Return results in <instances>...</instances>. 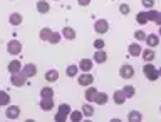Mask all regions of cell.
<instances>
[{
	"mask_svg": "<svg viewBox=\"0 0 161 122\" xmlns=\"http://www.w3.org/2000/svg\"><path fill=\"white\" fill-rule=\"evenodd\" d=\"M141 57H143V60H146V62H153L154 60V50L151 47L144 49L143 52H141Z\"/></svg>",
	"mask_w": 161,
	"mask_h": 122,
	"instance_id": "cell-12",
	"label": "cell"
},
{
	"mask_svg": "<svg viewBox=\"0 0 161 122\" xmlns=\"http://www.w3.org/2000/svg\"><path fill=\"white\" fill-rule=\"evenodd\" d=\"M119 10H121V13L128 15V13H129V5H128V3H123V5L119 7Z\"/></svg>",
	"mask_w": 161,
	"mask_h": 122,
	"instance_id": "cell-39",
	"label": "cell"
},
{
	"mask_svg": "<svg viewBox=\"0 0 161 122\" xmlns=\"http://www.w3.org/2000/svg\"><path fill=\"white\" fill-rule=\"evenodd\" d=\"M146 44H148V47H156V45L159 44V35L158 34H148L146 35Z\"/></svg>",
	"mask_w": 161,
	"mask_h": 122,
	"instance_id": "cell-9",
	"label": "cell"
},
{
	"mask_svg": "<svg viewBox=\"0 0 161 122\" xmlns=\"http://www.w3.org/2000/svg\"><path fill=\"white\" fill-rule=\"evenodd\" d=\"M119 75L123 79H133L134 77V67L133 65H129V64H124V65H121V69H119Z\"/></svg>",
	"mask_w": 161,
	"mask_h": 122,
	"instance_id": "cell-5",
	"label": "cell"
},
{
	"mask_svg": "<svg viewBox=\"0 0 161 122\" xmlns=\"http://www.w3.org/2000/svg\"><path fill=\"white\" fill-rule=\"evenodd\" d=\"M57 79H59V72L55 69H49L45 72V80L47 82H57Z\"/></svg>",
	"mask_w": 161,
	"mask_h": 122,
	"instance_id": "cell-16",
	"label": "cell"
},
{
	"mask_svg": "<svg viewBox=\"0 0 161 122\" xmlns=\"http://www.w3.org/2000/svg\"><path fill=\"white\" fill-rule=\"evenodd\" d=\"M20 72H22L27 79H32V77H35V74H37V65L27 64V65H24V67H22V70H20Z\"/></svg>",
	"mask_w": 161,
	"mask_h": 122,
	"instance_id": "cell-8",
	"label": "cell"
},
{
	"mask_svg": "<svg viewBox=\"0 0 161 122\" xmlns=\"http://www.w3.org/2000/svg\"><path fill=\"white\" fill-rule=\"evenodd\" d=\"M52 32H54V30H52V29H49V27L40 29L39 39H40V40H44V42H49V39H50V35H52Z\"/></svg>",
	"mask_w": 161,
	"mask_h": 122,
	"instance_id": "cell-13",
	"label": "cell"
},
{
	"mask_svg": "<svg viewBox=\"0 0 161 122\" xmlns=\"http://www.w3.org/2000/svg\"><path fill=\"white\" fill-rule=\"evenodd\" d=\"M60 39H62V34H57V32H52V35H50V39H49V44H59L60 42Z\"/></svg>",
	"mask_w": 161,
	"mask_h": 122,
	"instance_id": "cell-32",
	"label": "cell"
},
{
	"mask_svg": "<svg viewBox=\"0 0 161 122\" xmlns=\"http://www.w3.org/2000/svg\"><path fill=\"white\" fill-rule=\"evenodd\" d=\"M123 92H124L126 97H134V95H136V89L133 87V85H124Z\"/></svg>",
	"mask_w": 161,
	"mask_h": 122,
	"instance_id": "cell-30",
	"label": "cell"
},
{
	"mask_svg": "<svg viewBox=\"0 0 161 122\" xmlns=\"http://www.w3.org/2000/svg\"><path fill=\"white\" fill-rule=\"evenodd\" d=\"M19 115H20V107L19 105H8L7 110H5V117H7L8 120L19 119Z\"/></svg>",
	"mask_w": 161,
	"mask_h": 122,
	"instance_id": "cell-7",
	"label": "cell"
},
{
	"mask_svg": "<svg viewBox=\"0 0 161 122\" xmlns=\"http://www.w3.org/2000/svg\"><path fill=\"white\" fill-rule=\"evenodd\" d=\"M57 112H62V114H65V115H69V114H70V105H69V104H60Z\"/></svg>",
	"mask_w": 161,
	"mask_h": 122,
	"instance_id": "cell-33",
	"label": "cell"
},
{
	"mask_svg": "<svg viewBox=\"0 0 161 122\" xmlns=\"http://www.w3.org/2000/svg\"><path fill=\"white\" fill-rule=\"evenodd\" d=\"M55 2H57V0H55Z\"/></svg>",
	"mask_w": 161,
	"mask_h": 122,
	"instance_id": "cell-45",
	"label": "cell"
},
{
	"mask_svg": "<svg viewBox=\"0 0 161 122\" xmlns=\"http://www.w3.org/2000/svg\"><path fill=\"white\" fill-rule=\"evenodd\" d=\"M35 7H37V12L39 13H47L49 10H50V5H49V2H45V0H39Z\"/></svg>",
	"mask_w": 161,
	"mask_h": 122,
	"instance_id": "cell-19",
	"label": "cell"
},
{
	"mask_svg": "<svg viewBox=\"0 0 161 122\" xmlns=\"http://www.w3.org/2000/svg\"><path fill=\"white\" fill-rule=\"evenodd\" d=\"M40 109L42 110H52L54 109V99H42L40 100Z\"/></svg>",
	"mask_w": 161,
	"mask_h": 122,
	"instance_id": "cell-23",
	"label": "cell"
},
{
	"mask_svg": "<svg viewBox=\"0 0 161 122\" xmlns=\"http://www.w3.org/2000/svg\"><path fill=\"white\" fill-rule=\"evenodd\" d=\"M108 100H109V95L106 94V92H97V95H96V99H94V102L97 104V105H104Z\"/></svg>",
	"mask_w": 161,
	"mask_h": 122,
	"instance_id": "cell-21",
	"label": "cell"
},
{
	"mask_svg": "<svg viewBox=\"0 0 161 122\" xmlns=\"http://www.w3.org/2000/svg\"><path fill=\"white\" fill-rule=\"evenodd\" d=\"M159 34H161V25H159Z\"/></svg>",
	"mask_w": 161,
	"mask_h": 122,
	"instance_id": "cell-43",
	"label": "cell"
},
{
	"mask_svg": "<svg viewBox=\"0 0 161 122\" xmlns=\"http://www.w3.org/2000/svg\"><path fill=\"white\" fill-rule=\"evenodd\" d=\"M136 22H138L139 25L148 24V22H149V19H148V12H139L138 15H136Z\"/></svg>",
	"mask_w": 161,
	"mask_h": 122,
	"instance_id": "cell-27",
	"label": "cell"
},
{
	"mask_svg": "<svg viewBox=\"0 0 161 122\" xmlns=\"http://www.w3.org/2000/svg\"><path fill=\"white\" fill-rule=\"evenodd\" d=\"M128 52L131 57H138V55H141V52H143V49L139 47V44H131L128 47Z\"/></svg>",
	"mask_w": 161,
	"mask_h": 122,
	"instance_id": "cell-18",
	"label": "cell"
},
{
	"mask_svg": "<svg viewBox=\"0 0 161 122\" xmlns=\"http://www.w3.org/2000/svg\"><path fill=\"white\" fill-rule=\"evenodd\" d=\"M40 97L42 99H54V89L52 87H44L40 90Z\"/></svg>",
	"mask_w": 161,
	"mask_h": 122,
	"instance_id": "cell-26",
	"label": "cell"
},
{
	"mask_svg": "<svg viewBox=\"0 0 161 122\" xmlns=\"http://www.w3.org/2000/svg\"><path fill=\"white\" fill-rule=\"evenodd\" d=\"M113 99H114V102L118 104V105H123V104L126 102V99H128V97L124 95L123 90H116V92L113 94Z\"/></svg>",
	"mask_w": 161,
	"mask_h": 122,
	"instance_id": "cell-15",
	"label": "cell"
},
{
	"mask_svg": "<svg viewBox=\"0 0 161 122\" xmlns=\"http://www.w3.org/2000/svg\"><path fill=\"white\" fill-rule=\"evenodd\" d=\"M0 105H2V104H0Z\"/></svg>",
	"mask_w": 161,
	"mask_h": 122,
	"instance_id": "cell-46",
	"label": "cell"
},
{
	"mask_svg": "<svg viewBox=\"0 0 161 122\" xmlns=\"http://www.w3.org/2000/svg\"><path fill=\"white\" fill-rule=\"evenodd\" d=\"M77 82H79L80 87H89V85H92V82H94V77H92V74L84 72V74H80V75H79Z\"/></svg>",
	"mask_w": 161,
	"mask_h": 122,
	"instance_id": "cell-6",
	"label": "cell"
},
{
	"mask_svg": "<svg viewBox=\"0 0 161 122\" xmlns=\"http://www.w3.org/2000/svg\"><path fill=\"white\" fill-rule=\"evenodd\" d=\"M156 17H158V12H156L154 8H149V10H148V19H149V22H154Z\"/></svg>",
	"mask_w": 161,
	"mask_h": 122,
	"instance_id": "cell-34",
	"label": "cell"
},
{
	"mask_svg": "<svg viewBox=\"0 0 161 122\" xmlns=\"http://www.w3.org/2000/svg\"><path fill=\"white\" fill-rule=\"evenodd\" d=\"M7 69H8L10 74H15V72H20V70H22V65H20L19 60H10V64L7 65Z\"/></svg>",
	"mask_w": 161,
	"mask_h": 122,
	"instance_id": "cell-20",
	"label": "cell"
},
{
	"mask_svg": "<svg viewBox=\"0 0 161 122\" xmlns=\"http://www.w3.org/2000/svg\"><path fill=\"white\" fill-rule=\"evenodd\" d=\"M60 34H62V37H64L65 40H74V39H75V30H74L72 27H64Z\"/></svg>",
	"mask_w": 161,
	"mask_h": 122,
	"instance_id": "cell-14",
	"label": "cell"
},
{
	"mask_svg": "<svg viewBox=\"0 0 161 122\" xmlns=\"http://www.w3.org/2000/svg\"><path fill=\"white\" fill-rule=\"evenodd\" d=\"M67 117H69V115H65L62 112H57L54 119H55V122H65V120H67Z\"/></svg>",
	"mask_w": 161,
	"mask_h": 122,
	"instance_id": "cell-36",
	"label": "cell"
},
{
	"mask_svg": "<svg viewBox=\"0 0 161 122\" xmlns=\"http://www.w3.org/2000/svg\"><path fill=\"white\" fill-rule=\"evenodd\" d=\"M92 65H94V60H91V59H82V60L79 62V69L82 70V72H91Z\"/></svg>",
	"mask_w": 161,
	"mask_h": 122,
	"instance_id": "cell-10",
	"label": "cell"
},
{
	"mask_svg": "<svg viewBox=\"0 0 161 122\" xmlns=\"http://www.w3.org/2000/svg\"><path fill=\"white\" fill-rule=\"evenodd\" d=\"M128 120L129 122H141L143 120V115H141V112H138V110H131L128 114Z\"/></svg>",
	"mask_w": 161,
	"mask_h": 122,
	"instance_id": "cell-25",
	"label": "cell"
},
{
	"mask_svg": "<svg viewBox=\"0 0 161 122\" xmlns=\"http://www.w3.org/2000/svg\"><path fill=\"white\" fill-rule=\"evenodd\" d=\"M158 72H159V77H161V67H159V69H158Z\"/></svg>",
	"mask_w": 161,
	"mask_h": 122,
	"instance_id": "cell-42",
	"label": "cell"
},
{
	"mask_svg": "<svg viewBox=\"0 0 161 122\" xmlns=\"http://www.w3.org/2000/svg\"><path fill=\"white\" fill-rule=\"evenodd\" d=\"M134 37H136V40H146V32L144 30H136Z\"/></svg>",
	"mask_w": 161,
	"mask_h": 122,
	"instance_id": "cell-35",
	"label": "cell"
},
{
	"mask_svg": "<svg viewBox=\"0 0 161 122\" xmlns=\"http://www.w3.org/2000/svg\"><path fill=\"white\" fill-rule=\"evenodd\" d=\"M94 30H96V34H108V30H109V22H108L106 19L96 20V22H94Z\"/></svg>",
	"mask_w": 161,
	"mask_h": 122,
	"instance_id": "cell-4",
	"label": "cell"
},
{
	"mask_svg": "<svg viewBox=\"0 0 161 122\" xmlns=\"http://www.w3.org/2000/svg\"><path fill=\"white\" fill-rule=\"evenodd\" d=\"M106 60H108V54H106L103 49L97 50V52L94 54V62H96V64H104Z\"/></svg>",
	"mask_w": 161,
	"mask_h": 122,
	"instance_id": "cell-17",
	"label": "cell"
},
{
	"mask_svg": "<svg viewBox=\"0 0 161 122\" xmlns=\"http://www.w3.org/2000/svg\"><path fill=\"white\" fill-rule=\"evenodd\" d=\"M96 95H97V89L96 87H87V90H86V100H87V102H94Z\"/></svg>",
	"mask_w": 161,
	"mask_h": 122,
	"instance_id": "cell-22",
	"label": "cell"
},
{
	"mask_svg": "<svg viewBox=\"0 0 161 122\" xmlns=\"http://www.w3.org/2000/svg\"><path fill=\"white\" fill-rule=\"evenodd\" d=\"M143 74L146 75V79H148V80H151V82H154V80H158V79H159V72H158V69H156L151 62H146V64H144V67H143Z\"/></svg>",
	"mask_w": 161,
	"mask_h": 122,
	"instance_id": "cell-1",
	"label": "cell"
},
{
	"mask_svg": "<svg viewBox=\"0 0 161 122\" xmlns=\"http://www.w3.org/2000/svg\"><path fill=\"white\" fill-rule=\"evenodd\" d=\"M82 114H84V117H92L94 115V107L91 104H84L82 105Z\"/></svg>",
	"mask_w": 161,
	"mask_h": 122,
	"instance_id": "cell-29",
	"label": "cell"
},
{
	"mask_svg": "<svg viewBox=\"0 0 161 122\" xmlns=\"http://www.w3.org/2000/svg\"><path fill=\"white\" fill-rule=\"evenodd\" d=\"M158 25H161V12H158V17H156V20H154Z\"/></svg>",
	"mask_w": 161,
	"mask_h": 122,
	"instance_id": "cell-41",
	"label": "cell"
},
{
	"mask_svg": "<svg viewBox=\"0 0 161 122\" xmlns=\"http://www.w3.org/2000/svg\"><path fill=\"white\" fill-rule=\"evenodd\" d=\"M77 3L80 5V7H87V5L91 3V0H77Z\"/></svg>",
	"mask_w": 161,
	"mask_h": 122,
	"instance_id": "cell-40",
	"label": "cell"
},
{
	"mask_svg": "<svg viewBox=\"0 0 161 122\" xmlns=\"http://www.w3.org/2000/svg\"><path fill=\"white\" fill-rule=\"evenodd\" d=\"M159 112H161V107H159Z\"/></svg>",
	"mask_w": 161,
	"mask_h": 122,
	"instance_id": "cell-44",
	"label": "cell"
},
{
	"mask_svg": "<svg viewBox=\"0 0 161 122\" xmlns=\"http://www.w3.org/2000/svg\"><path fill=\"white\" fill-rule=\"evenodd\" d=\"M10 82H12L14 87H24L25 82H27V77L22 72H15V74H10Z\"/></svg>",
	"mask_w": 161,
	"mask_h": 122,
	"instance_id": "cell-2",
	"label": "cell"
},
{
	"mask_svg": "<svg viewBox=\"0 0 161 122\" xmlns=\"http://www.w3.org/2000/svg\"><path fill=\"white\" fill-rule=\"evenodd\" d=\"M94 47L97 49V50H101L104 47V40L103 39H97V40H94Z\"/></svg>",
	"mask_w": 161,
	"mask_h": 122,
	"instance_id": "cell-38",
	"label": "cell"
},
{
	"mask_svg": "<svg viewBox=\"0 0 161 122\" xmlns=\"http://www.w3.org/2000/svg\"><path fill=\"white\" fill-rule=\"evenodd\" d=\"M7 52H8L10 55H19L20 52H22V44H20L19 40L12 39V40L7 44Z\"/></svg>",
	"mask_w": 161,
	"mask_h": 122,
	"instance_id": "cell-3",
	"label": "cell"
},
{
	"mask_svg": "<svg viewBox=\"0 0 161 122\" xmlns=\"http://www.w3.org/2000/svg\"><path fill=\"white\" fill-rule=\"evenodd\" d=\"M141 3H143V7H146L148 10L154 7V0H141Z\"/></svg>",
	"mask_w": 161,
	"mask_h": 122,
	"instance_id": "cell-37",
	"label": "cell"
},
{
	"mask_svg": "<svg viewBox=\"0 0 161 122\" xmlns=\"http://www.w3.org/2000/svg\"><path fill=\"white\" fill-rule=\"evenodd\" d=\"M0 104L2 105H8L10 104V95L5 90H0Z\"/></svg>",
	"mask_w": 161,
	"mask_h": 122,
	"instance_id": "cell-31",
	"label": "cell"
},
{
	"mask_svg": "<svg viewBox=\"0 0 161 122\" xmlns=\"http://www.w3.org/2000/svg\"><path fill=\"white\" fill-rule=\"evenodd\" d=\"M22 20H24V19H22V15L17 13V12H14V13H10V15H8V24H10V25H15V27L22 24Z\"/></svg>",
	"mask_w": 161,
	"mask_h": 122,
	"instance_id": "cell-11",
	"label": "cell"
},
{
	"mask_svg": "<svg viewBox=\"0 0 161 122\" xmlns=\"http://www.w3.org/2000/svg\"><path fill=\"white\" fill-rule=\"evenodd\" d=\"M69 119L72 120V122H79V120H82V119H84V114H82V110H70V114H69Z\"/></svg>",
	"mask_w": 161,
	"mask_h": 122,
	"instance_id": "cell-24",
	"label": "cell"
},
{
	"mask_svg": "<svg viewBox=\"0 0 161 122\" xmlns=\"http://www.w3.org/2000/svg\"><path fill=\"white\" fill-rule=\"evenodd\" d=\"M79 72V65H67L65 67V74H67V77H75Z\"/></svg>",
	"mask_w": 161,
	"mask_h": 122,
	"instance_id": "cell-28",
	"label": "cell"
}]
</instances>
